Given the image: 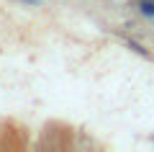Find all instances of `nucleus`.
<instances>
[{"mask_svg": "<svg viewBox=\"0 0 154 152\" xmlns=\"http://www.w3.org/2000/svg\"><path fill=\"white\" fill-rule=\"evenodd\" d=\"M139 11L144 16H154V0H139Z\"/></svg>", "mask_w": 154, "mask_h": 152, "instance_id": "nucleus-1", "label": "nucleus"}]
</instances>
